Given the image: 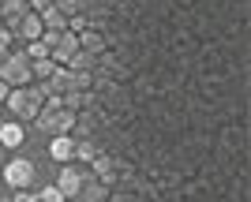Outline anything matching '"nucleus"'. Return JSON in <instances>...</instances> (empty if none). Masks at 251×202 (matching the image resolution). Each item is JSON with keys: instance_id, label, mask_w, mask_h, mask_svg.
Returning a JSON list of instances; mask_svg holds the SVG:
<instances>
[{"instance_id": "39448f33", "label": "nucleus", "mask_w": 251, "mask_h": 202, "mask_svg": "<svg viewBox=\"0 0 251 202\" xmlns=\"http://www.w3.org/2000/svg\"><path fill=\"white\" fill-rule=\"evenodd\" d=\"M75 53H79V34H75V30H60L56 38H52L49 56L56 60V64H68V60H72Z\"/></svg>"}, {"instance_id": "f8f14e48", "label": "nucleus", "mask_w": 251, "mask_h": 202, "mask_svg": "<svg viewBox=\"0 0 251 202\" xmlns=\"http://www.w3.org/2000/svg\"><path fill=\"white\" fill-rule=\"evenodd\" d=\"M23 124L19 120H8V124H0V146H8V150H19L23 146Z\"/></svg>"}, {"instance_id": "f257e3e1", "label": "nucleus", "mask_w": 251, "mask_h": 202, "mask_svg": "<svg viewBox=\"0 0 251 202\" xmlns=\"http://www.w3.org/2000/svg\"><path fill=\"white\" fill-rule=\"evenodd\" d=\"M4 105H8V112H11V120H34L38 112H42V105H45V94H42V86L38 83H26V86H11L8 90V97H4Z\"/></svg>"}, {"instance_id": "f03ea898", "label": "nucleus", "mask_w": 251, "mask_h": 202, "mask_svg": "<svg viewBox=\"0 0 251 202\" xmlns=\"http://www.w3.org/2000/svg\"><path fill=\"white\" fill-rule=\"evenodd\" d=\"M75 116H79V112H68L60 101L45 97V105H42V112L34 116V124H38V131H45V135H72Z\"/></svg>"}, {"instance_id": "9b49d317", "label": "nucleus", "mask_w": 251, "mask_h": 202, "mask_svg": "<svg viewBox=\"0 0 251 202\" xmlns=\"http://www.w3.org/2000/svg\"><path fill=\"white\" fill-rule=\"evenodd\" d=\"M49 154H52V161H75V138L72 135H52V142H49Z\"/></svg>"}, {"instance_id": "20e7f679", "label": "nucleus", "mask_w": 251, "mask_h": 202, "mask_svg": "<svg viewBox=\"0 0 251 202\" xmlns=\"http://www.w3.org/2000/svg\"><path fill=\"white\" fill-rule=\"evenodd\" d=\"M4 183H8L11 191L30 187V183H34V161H26V157H11L8 165H4Z\"/></svg>"}, {"instance_id": "dca6fc26", "label": "nucleus", "mask_w": 251, "mask_h": 202, "mask_svg": "<svg viewBox=\"0 0 251 202\" xmlns=\"http://www.w3.org/2000/svg\"><path fill=\"white\" fill-rule=\"evenodd\" d=\"M101 150L94 146V138H75V161H83V165H90V161L98 157Z\"/></svg>"}, {"instance_id": "aec40b11", "label": "nucleus", "mask_w": 251, "mask_h": 202, "mask_svg": "<svg viewBox=\"0 0 251 202\" xmlns=\"http://www.w3.org/2000/svg\"><path fill=\"white\" fill-rule=\"evenodd\" d=\"M42 56H49V49L42 42H26V60H42Z\"/></svg>"}, {"instance_id": "b1692460", "label": "nucleus", "mask_w": 251, "mask_h": 202, "mask_svg": "<svg viewBox=\"0 0 251 202\" xmlns=\"http://www.w3.org/2000/svg\"><path fill=\"white\" fill-rule=\"evenodd\" d=\"M4 30H8V26H4V19H0V34H4Z\"/></svg>"}, {"instance_id": "ddd939ff", "label": "nucleus", "mask_w": 251, "mask_h": 202, "mask_svg": "<svg viewBox=\"0 0 251 202\" xmlns=\"http://www.w3.org/2000/svg\"><path fill=\"white\" fill-rule=\"evenodd\" d=\"M42 26L52 30V34H60V30H68V15H64L60 8H45L42 11Z\"/></svg>"}, {"instance_id": "a211bd4d", "label": "nucleus", "mask_w": 251, "mask_h": 202, "mask_svg": "<svg viewBox=\"0 0 251 202\" xmlns=\"http://www.w3.org/2000/svg\"><path fill=\"white\" fill-rule=\"evenodd\" d=\"M52 8H60L64 15L72 19V15H79V11H83V0H52Z\"/></svg>"}, {"instance_id": "f3484780", "label": "nucleus", "mask_w": 251, "mask_h": 202, "mask_svg": "<svg viewBox=\"0 0 251 202\" xmlns=\"http://www.w3.org/2000/svg\"><path fill=\"white\" fill-rule=\"evenodd\" d=\"M79 49H90V53H98V49H105V38L94 30H79Z\"/></svg>"}, {"instance_id": "6e6552de", "label": "nucleus", "mask_w": 251, "mask_h": 202, "mask_svg": "<svg viewBox=\"0 0 251 202\" xmlns=\"http://www.w3.org/2000/svg\"><path fill=\"white\" fill-rule=\"evenodd\" d=\"M90 172H94L105 187H113L116 176H120V165H116V157H109V154H98V157L90 161Z\"/></svg>"}, {"instance_id": "2eb2a0df", "label": "nucleus", "mask_w": 251, "mask_h": 202, "mask_svg": "<svg viewBox=\"0 0 251 202\" xmlns=\"http://www.w3.org/2000/svg\"><path fill=\"white\" fill-rule=\"evenodd\" d=\"M56 60H52V56H42V60H30V75H34V83H42V79H49L52 71H56Z\"/></svg>"}, {"instance_id": "4468645a", "label": "nucleus", "mask_w": 251, "mask_h": 202, "mask_svg": "<svg viewBox=\"0 0 251 202\" xmlns=\"http://www.w3.org/2000/svg\"><path fill=\"white\" fill-rule=\"evenodd\" d=\"M64 67H75V71H90V75H94V67H98V53H90V49H79V53H75Z\"/></svg>"}, {"instance_id": "393cba45", "label": "nucleus", "mask_w": 251, "mask_h": 202, "mask_svg": "<svg viewBox=\"0 0 251 202\" xmlns=\"http://www.w3.org/2000/svg\"><path fill=\"white\" fill-rule=\"evenodd\" d=\"M0 202H4V199H0Z\"/></svg>"}, {"instance_id": "412c9836", "label": "nucleus", "mask_w": 251, "mask_h": 202, "mask_svg": "<svg viewBox=\"0 0 251 202\" xmlns=\"http://www.w3.org/2000/svg\"><path fill=\"white\" fill-rule=\"evenodd\" d=\"M11 42H15V30H4V34H0V60L11 53Z\"/></svg>"}, {"instance_id": "9d476101", "label": "nucleus", "mask_w": 251, "mask_h": 202, "mask_svg": "<svg viewBox=\"0 0 251 202\" xmlns=\"http://www.w3.org/2000/svg\"><path fill=\"white\" fill-rule=\"evenodd\" d=\"M30 11V4L26 0H0V19H4V26L8 30H15L19 26V19Z\"/></svg>"}, {"instance_id": "4be33fe9", "label": "nucleus", "mask_w": 251, "mask_h": 202, "mask_svg": "<svg viewBox=\"0 0 251 202\" xmlns=\"http://www.w3.org/2000/svg\"><path fill=\"white\" fill-rule=\"evenodd\" d=\"M4 202H38V195H30L26 187H23V191H15L11 199H4Z\"/></svg>"}, {"instance_id": "0eeeda50", "label": "nucleus", "mask_w": 251, "mask_h": 202, "mask_svg": "<svg viewBox=\"0 0 251 202\" xmlns=\"http://www.w3.org/2000/svg\"><path fill=\"white\" fill-rule=\"evenodd\" d=\"M83 172H86V169H79L75 161H64V165H60V172H56V187H60L64 199H72V195L79 191V183H83Z\"/></svg>"}, {"instance_id": "7ed1b4c3", "label": "nucleus", "mask_w": 251, "mask_h": 202, "mask_svg": "<svg viewBox=\"0 0 251 202\" xmlns=\"http://www.w3.org/2000/svg\"><path fill=\"white\" fill-rule=\"evenodd\" d=\"M0 79H4L8 86H26V83H34L26 53H8V56H4V60H0Z\"/></svg>"}, {"instance_id": "423d86ee", "label": "nucleus", "mask_w": 251, "mask_h": 202, "mask_svg": "<svg viewBox=\"0 0 251 202\" xmlns=\"http://www.w3.org/2000/svg\"><path fill=\"white\" fill-rule=\"evenodd\" d=\"M105 191H109V187H105L94 172L86 169V172H83V183H79V191H75L68 202H105Z\"/></svg>"}, {"instance_id": "1a4fd4ad", "label": "nucleus", "mask_w": 251, "mask_h": 202, "mask_svg": "<svg viewBox=\"0 0 251 202\" xmlns=\"http://www.w3.org/2000/svg\"><path fill=\"white\" fill-rule=\"evenodd\" d=\"M45 34V26H42V15L38 11H26L19 19V26H15V38H23V42H38Z\"/></svg>"}, {"instance_id": "6ab92c4d", "label": "nucleus", "mask_w": 251, "mask_h": 202, "mask_svg": "<svg viewBox=\"0 0 251 202\" xmlns=\"http://www.w3.org/2000/svg\"><path fill=\"white\" fill-rule=\"evenodd\" d=\"M38 202H68L60 195V187H56V183H49V187H42V191H38Z\"/></svg>"}, {"instance_id": "5701e85b", "label": "nucleus", "mask_w": 251, "mask_h": 202, "mask_svg": "<svg viewBox=\"0 0 251 202\" xmlns=\"http://www.w3.org/2000/svg\"><path fill=\"white\" fill-rule=\"evenodd\" d=\"M8 90H11V86L4 83V79H0V105H4V97H8Z\"/></svg>"}]
</instances>
